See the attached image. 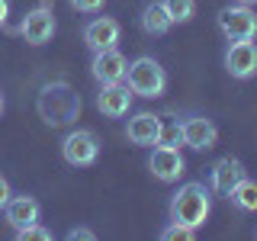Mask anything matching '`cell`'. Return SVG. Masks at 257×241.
Masks as SVG:
<instances>
[{
  "mask_svg": "<svg viewBox=\"0 0 257 241\" xmlns=\"http://www.w3.org/2000/svg\"><path fill=\"white\" fill-rule=\"evenodd\" d=\"M36 106H39V116L48 126H68V123H74L77 112H80V96L74 93V87L68 80H55V84L42 87Z\"/></svg>",
  "mask_w": 257,
  "mask_h": 241,
  "instance_id": "obj_1",
  "label": "cell"
},
{
  "mask_svg": "<svg viewBox=\"0 0 257 241\" xmlns=\"http://www.w3.org/2000/svg\"><path fill=\"white\" fill-rule=\"evenodd\" d=\"M209 212H212V199H209V190L203 183H183L171 196V222L199 228L209 219Z\"/></svg>",
  "mask_w": 257,
  "mask_h": 241,
  "instance_id": "obj_2",
  "label": "cell"
},
{
  "mask_svg": "<svg viewBox=\"0 0 257 241\" xmlns=\"http://www.w3.org/2000/svg\"><path fill=\"white\" fill-rule=\"evenodd\" d=\"M125 80H128V90L135 96H145V100H155V96H161L167 90V71L155 58H148V55L128 61Z\"/></svg>",
  "mask_w": 257,
  "mask_h": 241,
  "instance_id": "obj_3",
  "label": "cell"
},
{
  "mask_svg": "<svg viewBox=\"0 0 257 241\" xmlns=\"http://www.w3.org/2000/svg\"><path fill=\"white\" fill-rule=\"evenodd\" d=\"M61 158L68 161L71 167H90L96 158H100V142L90 129H74V132L64 135L61 142Z\"/></svg>",
  "mask_w": 257,
  "mask_h": 241,
  "instance_id": "obj_4",
  "label": "cell"
},
{
  "mask_svg": "<svg viewBox=\"0 0 257 241\" xmlns=\"http://www.w3.org/2000/svg\"><path fill=\"white\" fill-rule=\"evenodd\" d=\"M219 29L225 32L228 42H244V39L257 36V13L251 7L238 4V7H225L219 13Z\"/></svg>",
  "mask_w": 257,
  "mask_h": 241,
  "instance_id": "obj_5",
  "label": "cell"
},
{
  "mask_svg": "<svg viewBox=\"0 0 257 241\" xmlns=\"http://www.w3.org/2000/svg\"><path fill=\"white\" fill-rule=\"evenodd\" d=\"M148 167H151V174H155L161 183H174V180L183 177V171H187V161H183L180 148L158 145V148L151 151V158H148Z\"/></svg>",
  "mask_w": 257,
  "mask_h": 241,
  "instance_id": "obj_6",
  "label": "cell"
},
{
  "mask_svg": "<svg viewBox=\"0 0 257 241\" xmlns=\"http://www.w3.org/2000/svg\"><path fill=\"white\" fill-rule=\"evenodd\" d=\"M20 32H23V39H26L29 45L52 42V36H55V13H52V7H36V10H29L26 16H23V23H20Z\"/></svg>",
  "mask_w": 257,
  "mask_h": 241,
  "instance_id": "obj_7",
  "label": "cell"
},
{
  "mask_svg": "<svg viewBox=\"0 0 257 241\" xmlns=\"http://www.w3.org/2000/svg\"><path fill=\"white\" fill-rule=\"evenodd\" d=\"M225 68H228L231 77L238 80H247L257 74V45L251 39H244V42H231L228 52H225Z\"/></svg>",
  "mask_w": 257,
  "mask_h": 241,
  "instance_id": "obj_8",
  "label": "cell"
},
{
  "mask_svg": "<svg viewBox=\"0 0 257 241\" xmlns=\"http://www.w3.org/2000/svg\"><path fill=\"white\" fill-rule=\"evenodd\" d=\"M132 90H128V84H122V80H112V84H103L100 93H96V109L103 112V116L109 119H119L125 116L128 106H132Z\"/></svg>",
  "mask_w": 257,
  "mask_h": 241,
  "instance_id": "obj_9",
  "label": "cell"
},
{
  "mask_svg": "<svg viewBox=\"0 0 257 241\" xmlns=\"http://www.w3.org/2000/svg\"><path fill=\"white\" fill-rule=\"evenodd\" d=\"M219 142V129L212 119L206 116H187L183 119V145H190L193 151H209Z\"/></svg>",
  "mask_w": 257,
  "mask_h": 241,
  "instance_id": "obj_10",
  "label": "cell"
},
{
  "mask_svg": "<svg viewBox=\"0 0 257 241\" xmlns=\"http://www.w3.org/2000/svg\"><path fill=\"white\" fill-rule=\"evenodd\" d=\"M119 23L112 20V16H96L84 26V42L90 52H103V48H116L119 42Z\"/></svg>",
  "mask_w": 257,
  "mask_h": 241,
  "instance_id": "obj_11",
  "label": "cell"
},
{
  "mask_svg": "<svg viewBox=\"0 0 257 241\" xmlns=\"http://www.w3.org/2000/svg\"><path fill=\"white\" fill-rule=\"evenodd\" d=\"M125 68H128V61H125V55L119 52V48H103V52H93L90 71H93V77L100 80V84L122 80L125 77Z\"/></svg>",
  "mask_w": 257,
  "mask_h": 241,
  "instance_id": "obj_12",
  "label": "cell"
},
{
  "mask_svg": "<svg viewBox=\"0 0 257 241\" xmlns=\"http://www.w3.org/2000/svg\"><path fill=\"white\" fill-rule=\"evenodd\" d=\"M244 177V164H241L238 158H222L212 164V171H209V187L215 193H222V196H228L231 187Z\"/></svg>",
  "mask_w": 257,
  "mask_h": 241,
  "instance_id": "obj_13",
  "label": "cell"
},
{
  "mask_svg": "<svg viewBox=\"0 0 257 241\" xmlns=\"http://www.w3.org/2000/svg\"><path fill=\"white\" fill-rule=\"evenodd\" d=\"M158 132H161V119L155 112H135L125 126V139L132 145H142V148L158 145Z\"/></svg>",
  "mask_w": 257,
  "mask_h": 241,
  "instance_id": "obj_14",
  "label": "cell"
},
{
  "mask_svg": "<svg viewBox=\"0 0 257 241\" xmlns=\"http://www.w3.org/2000/svg\"><path fill=\"white\" fill-rule=\"evenodd\" d=\"M4 212H7V222L13 225V228H26V225L32 222H39V215H42V206L36 203L32 196H10V203L4 206Z\"/></svg>",
  "mask_w": 257,
  "mask_h": 241,
  "instance_id": "obj_15",
  "label": "cell"
},
{
  "mask_svg": "<svg viewBox=\"0 0 257 241\" xmlns=\"http://www.w3.org/2000/svg\"><path fill=\"white\" fill-rule=\"evenodd\" d=\"M228 199H231V206H235V209H241V212H257V180L241 177L235 187H231Z\"/></svg>",
  "mask_w": 257,
  "mask_h": 241,
  "instance_id": "obj_16",
  "label": "cell"
},
{
  "mask_svg": "<svg viewBox=\"0 0 257 241\" xmlns=\"http://www.w3.org/2000/svg\"><path fill=\"white\" fill-rule=\"evenodd\" d=\"M142 26H145L148 36H164L174 23H171V16L164 13V7H161V4H148L142 10Z\"/></svg>",
  "mask_w": 257,
  "mask_h": 241,
  "instance_id": "obj_17",
  "label": "cell"
},
{
  "mask_svg": "<svg viewBox=\"0 0 257 241\" xmlns=\"http://www.w3.org/2000/svg\"><path fill=\"white\" fill-rule=\"evenodd\" d=\"M161 119V132H158V145H171V148H177V145L183 142V123L180 116H174V112H164Z\"/></svg>",
  "mask_w": 257,
  "mask_h": 241,
  "instance_id": "obj_18",
  "label": "cell"
},
{
  "mask_svg": "<svg viewBox=\"0 0 257 241\" xmlns=\"http://www.w3.org/2000/svg\"><path fill=\"white\" fill-rule=\"evenodd\" d=\"M161 7L171 16V23H190L196 16V0H161Z\"/></svg>",
  "mask_w": 257,
  "mask_h": 241,
  "instance_id": "obj_19",
  "label": "cell"
},
{
  "mask_svg": "<svg viewBox=\"0 0 257 241\" xmlns=\"http://www.w3.org/2000/svg\"><path fill=\"white\" fill-rule=\"evenodd\" d=\"M161 238H164V241H193V238H196V228L180 225V222H171L164 231H161Z\"/></svg>",
  "mask_w": 257,
  "mask_h": 241,
  "instance_id": "obj_20",
  "label": "cell"
},
{
  "mask_svg": "<svg viewBox=\"0 0 257 241\" xmlns=\"http://www.w3.org/2000/svg\"><path fill=\"white\" fill-rule=\"evenodd\" d=\"M16 238L20 241H52V231H48L45 225L32 222V225H26V228H16Z\"/></svg>",
  "mask_w": 257,
  "mask_h": 241,
  "instance_id": "obj_21",
  "label": "cell"
},
{
  "mask_svg": "<svg viewBox=\"0 0 257 241\" xmlns=\"http://www.w3.org/2000/svg\"><path fill=\"white\" fill-rule=\"evenodd\" d=\"M71 4H74L80 13H100L106 0H71Z\"/></svg>",
  "mask_w": 257,
  "mask_h": 241,
  "instance_id": "obj_22",
  "label": "cell"
},
{
  "mask_svg": "<svg viewBox=\"0 0 257 241\" xmlns=\"http://www.w3.org/2000/svg\"><path fill=\"white\" fill-rule=\"evenodd\" d=\"M68 238H71V241H93L96 235H93L90 228H71V231H68Z\"/></svg>",
  "mask_w": 257,
  "mask_h": 241,
  "instance_id": "obj_23",
  "label": "cell"
},
{
  "mask_svg": "<svg viewBox=\"0 0 257 241\" xmlns=\"http://www.w3.org/2000/svg\"><path fill=\"white\" fill-rule=\"evenodd\" d=\"M10 196H13V193H10V183H7V177H0V209L10 203Z\"/></svg>",
  "mask_w": 257,
  "mask_h": 241,
  "instance_id": "obj_24",
  "label": "cell"
},
{
  "mask_svg": "<svg viewBox=\"0 0 257 241\" xmlns=\"http://www.w3.org/2000/svg\"><path fill=\"white\" fill-rule=\"evenodd\" d=\"M7 16H10V0H0V26L7 23Z\"/></svg>",
  "mask_w": 257,
  "mask_h": 241,
  "instance_id": "obj_25",
  "label": "cell"
},
{
  "mask_svg": "<svg viewBox=\"0 0 257 241\" xmlns=\"http://www.w3.org/2000/svg\"><path fill=\"white\" fill-rule=\"evenodd\" d=\"M238 4H244V7H251V4H257V0H238Z\"/></svg>",
  "mask_w": 257,
  "mask_h": 241,
  "instance_id": "obj_26",
  "label": "cell"
},
{
  "mask_svg": "<svg viewBox=\"0 0 257 241\" xmlns=\"http://www.w3.org/2000/svg\"><path fill=\"white\" fill-rule=\"evenodd\" d=\"M0 112H4V93H0Z\"/></svg>",
  "mask_w": 257,
  "mask_h": 241,
  "instance_id": "obj_27",
  "label": "cell"
}]
</instances>
